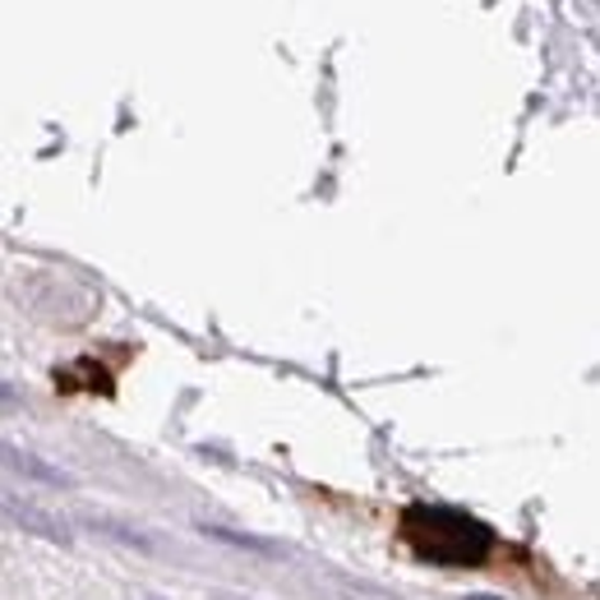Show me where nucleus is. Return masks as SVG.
Returning a JSON list of instances; mask_svg holds the SVG:
<instances>
[{"mask_svg": "<svg viewBox=\"0 0 600 600\" xmlns=\"http://www.w3.org/2000/svg\"><path fill=\"white\" fill-rule=\"evenodd\" d=\"M407 541L439 564H480L490 554V531L457 508H411L403 518Z\"/></svg>", "mask_w": 600, "mask_h": 600, "instance_id": "f257e3e1", "label": "nucleus"}, {"mask_svg": "<svg viewBox=\"0 0 600 600\" xmlns=\"http://www.w3.org/2000/svg\"><path fill=\"white\" fill-rule=\"evenodd\" d=\"M466 600H499V596H466Z\"/></svg>", "mask_w": 600, "mask_h": 600, "instance_id": "423d86ee", "label": "nucleus"}, {"mask_svg": "<svg viewBox=\"0 0 600 600\" xmlns=\"http://www.w3.org/2000/svg\"><path fill=\"white\" fill-rule=\"evenodd\" d=\"M0 518H5L14 531L33 536V541H47V545H70L75 541V527L65 522L56 508L33 503V499L14 495V490H0Z\"/></svg>", "mask_w": 600, "mask_h": 600, "instance_id": "f03ea898", "label": "nucleus"}, {"mask_svg": "<svg viewBox=\"0 0 600 600\" xmlns=\"http://www.w3.org/2000/svg\"><path fill=\"white\" fill-rule=\"evenodd\" d=\"M208 541H222V545H236V550H259V554H273V545H263L259 536H240V531H227V527H199Z\"/></svg>", "mask_w": 600, "mask_h": 600, "instance_id": "39448f33", "label": "nucleus"}, {"mask_svg": "<svg viewBox=\"0 0 600 600\" xmlns=\"http://www.w3.org/2000/svg\"><path fill=\"white\" fill-rule=\"evenodd\" d=\"M88 527L98 531V536H106V541H116V545H129V550H152V536L148 531H139V527H129V522H121V518H111V513H88L83 518Z\"/></svg>", "mask_w": 600, "mask_h": 600, "instance_id": "20e7f679", "label": "nucleus"}, {"mask_svg": "<svg viewBox=\"0 0 600 600\" xmlns=\"http://www.w3.org/2000/svg\"><path fill=\"white\" fill-rule=\"evenodd\" d=\"M0 466H10V472H19V476H29V480H37V485H70V476L65 472H56V466H47L42 457H33V453H24V449H10V443H0Z\"/></svg>", "mask_w": 600, "mask_h": 600, "instance_id": "7ed1b4c3", "label": "nucleus"}]
</instances>
